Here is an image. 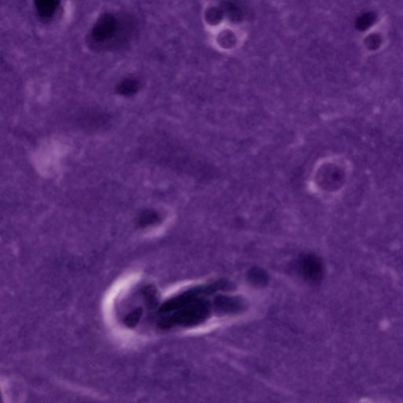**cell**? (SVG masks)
Returning <instances> with one entry per match:
<instances>
[{
    "label": "cell",
    "instance_id": "6da1fadb",
    "mask_svg": "<svg viewBox=\"0 0 403 403\" xmlns=\"http://www.w3.org/2000/svg\"><path fill=\"white\" fill-rule=\"evenodd\" d=\"M136 31V21L125 13H106L88 35V45L96 51H114L128 44Z\"/></svg>",
    "mask_w": 403,
    "mask_h": 403
},
{
    "label": "cell",
    "instance_id": "7a4b0ae2",
    "mask_svg": "<svg viewBox=\"0 0 403 403\" xmlns=\"http://www.w3.org/2000/svg\"><path fill=\"white\" fill-rule=\"evenodd\" d=\"M352 175L351 161L337 156L324 160L317 169L316 184L324 195L335 196L342 193Z\"/></svg>",
    "mask_w": 403,
    "mask_h": 403
},
{
    "label": "cell",
    "instance_id": "3957f363",
    "mask_svg": "<svg viewBox=\"0 0 403 403\" xmlns=\"http://www.w3.org/2000/svg\"><path fill=\"white\" fill-rule=\"evenodd\" d=\"M211 307L207 301L198 298L174 311L161 314L159 325L164 329L178 327H192L207 321Z\"/></svg>",
    "mask_w": 403,
    "mask_h": 403
},
{
    "label": "cell",
    "instance_id": "277c9868",
    "mask_svg": "<svg viewBox=\"0 0 403 403\" xmlns=\"http://www.w3.org/2000/svg\"><path fill=\"white\" fill-rule=\"evenodd\" d=\"M299 270L306 281L311 284L319 283L324 273L322 261L313 254L305 255L300 259Z\"/></svg>",
    "mask_w": 403,
    "mask_h": 403
},
{
    "label": "cell",
    "instance_id": "5b68a950",
    "mask_svg": "<svg viewBox=\"0 0 403 403\" xmlns=\"http://www.w3.org/2000/svg\"><path fill=\"white\" fill-rule=\"evenodd\" d=\"M36 9L43 18H50L55 14L59 0H34Z\"/></svg>",
    "mask_w": 403,
    "mask_h": 403
},
{
    "label": "cell",
    "instance_id": "8992f818",
    "mask_svg": "<svg viewBox=\"0 0 403 403\" xmlns=\"http://www.w3.org/2000/svg\"><path fill=\"white\" fill-rule=\"evenodd\" d=\"M221 9L224 11V14H226L228 18L234 22L242 21L243 18H244L242 9L235 3L231 2V1H224L222 4Z\"/></svg>",
    "mask_w": 403,
    "mask_h": 403
},
{
    "label": "cell",
    "instance_id": "52a82bcc",
    "mask_svg": "<svg viewBox=\"0 0 403 403\" xmlns=\"http://www.w3.org/2000/svg\"><path fill=\"white\" fill-rule=\"evenodd\" d=\"M139 88H140V83L138 81L128 78L118 84L117 91L120 95L124 96H131L139 91Z\"/></svg>",
    "mask_w": 403,
    "mask_h": 403
},
{
    "label": "cell",
    "instance_id": "ba28073f",
    "mask_svg": "<svg viewBox=\"0 0 403 403\" xmlns=\"http://www.w3.org/2000/svg\"><path fill=\"white\" fill-rule=\"evenodd\" d=\"M217 41L224 49H231L237 44V37L231 31L224 30L218 35Z\"/></svg>",
    "mask_w": 403,
    "mask_h": 403
},
{
    "label": "cell",
    "instance_id": "9c48e42d",
    "mask_svg": "<svg viewBox=\"0 0 403 403\" xmlns=\"http://www.w3.org/2000/svg\"><path fill=\"white\" fill-rule=\"evenodd\" d=\"M216 307L222 311H236L241 307V301L236 298H220L216 301Z\"/></svg>",
    "mask_w": 403,
    "mask_h": 403
},
{
    "label": "cell",
    "instance_id": "30bf717a",
    "mask_svg": "<svg viewBox=\"0 0 403 403\" xmlns=\"http://www.w3.org/2000/svg\"><path fill=\"white\" fill-rule=\"evenodd\" d=\"M224 16V11L218 7H211L206 11V21L211 25H218Z\"/></svg>",
    "mask_w": 403,
    "mask_h": 403
},
{
    "label": "cell",
    "instance_id": "8fae6325",
    "mask_svg": "<svg viewBox=\"0 0 403 403\" xmlns=\"http://www.w3.org/2000/svg\"><path fill=\"white\" fill-rule=\"evenodd\" d=\"M159 219V214L156 211H146L139 217V224L143 227L150 226L158 222Z\"/></svg>",
    "mask_w": 403,
    "mask_h": 403
},
{
    "label": "cell",
    "instance_id": "7c38bea8",
    "mask_svg": "<svg viewBox=\"0 0 403 403\" xmlns=\"http://www.w3.org/2000/svg\"><path fill=\"white\" fill-rule=\"evenodd\" d=\"M251 278L252 279L254 282L264 283L266 280V276L265 275V274H262L261 271L255 270L251 274Z\"/></svg>",
    "mask_w": 403,
    "mask_h": 403
}]
</instances>
